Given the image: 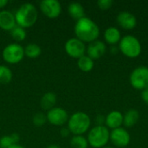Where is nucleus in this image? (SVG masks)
Instances as JSON below:
<instances>
[{"mask_svg": "<svg viewBox=\"0 0 148 148\" xmlns=\"http://www.w3.org/2000/svg\"><path fill=\"white\" fill-rule=\"evenodd\" d=\"M75 33L76 38L82 42H92L97 40L100 35V29L98 25L88 17H82L76 21L75 25Z\"/></svg>", "mask_w": 148, "mask_h": 148, "instance_id": "nucleus-1", "label": "nucleus"}, {"mask_svg": "<svg viewBox=\"0 0 148 148\" xmlns=\"http://www.w3.org/2000/svg\"><path fill=\"white\" fill-rule=\"evenodd\" d=\"M38 17L36 8L29 3L22 4L15 13V18L17 26L23 29L33 26Z\"/></svg>", "mask_w": 148, "mask_h": 148, "instance_id": "nucleus-2", "label": "nucleus"}, {"mask_svg": "<svg viewBox=\"0 0 148 148\" xmlns=\"http://www.w3.org/2000/svg\"><path fill=\"white\" fill-rule=\"evenodd\" d=\"M91 124L89 116L83 112L73 114L68 121V128L75 135H82L86 133Z\"/></svg>", "mask_w": 148, "mask_h": 148, "instance_id": "nucleus-3", "label": "nucleus"}, {"mask_svg": "<svg viewBox=\"0 0 148 148\" xmlns=\"http://www.w3.org/2000/svg\"><path fill=\"white\" fill-rule=\"evenodd\" d=\"M88 142L94 148H102L110 140V132L105 126H95L88 134Z\"/></svg>", "mask_w": 148, "mask_h": 148, "instance_id": "nucleus-4", "label": "nucleus"}, {"mask_svg": "<svg viewBox=\"0 0 148 148\" xmlns=\"http://www.w3.org/2000/svg\"><path fill=\"white\" fill-rule=\"evenodd\" d=\"M120 50L129 58L138 57L141 53V44L138 38L134 36H125L119 42Z\"/></svg>", "mask_w": 148, "mask_h": 148, "instance_id": "nucleus-5", "label": "nucleus"}, {"mask_svg": "<svg viewBox=\"0 0 148 148\" xmlns=\"http://www.w3.org/2000/svg\"><path fill=\"white\" fill-rule=\"evenodd\" d=\"M130 83L135 89L144 90L148 88V68L140 66L133 70L130 75Z\"/></svg>", "mask_w": 148, "mask_h": 148, "instance_id": "nucleus-6", "label": "nucleus"}, {"mask_svg": "<svg viewBox=\"0 0 148 148\" xmlns=\"http://www.w3.org/2000/svg\"><path fill=\"white\" fill-rule=\"evenodd\" d=\"M24 57V49L18 43H10L3 50V60L10 64H16Z\"/></svg>", "mask_w": 148, "mask_h": 148, "instance_id": "nucleus-7", "label": "nucleus"}, {"mask_svg": "<svg viewBox=\"0 0 148 148\" xmlns=\"http://www.w3.org/2000/svg\"><path fill=\"white\" fill-rule=\"evenodd\" d=\"M65 51L70 57L79 59L85 55L86 46L84 42L78 38H70L65 43Z\"/></svg>", "mask_w": 148, "mask_h": 148, "instance_id": "nucleus-8", "label": "nucleus"}, {"mask_svg": "<svg viewBox=\"0 0 148 148\" xmlns=\"http://www.w3.org/2000/svg\"><path fill=\"white\" fill-rule=\"evenodd\" d=\"M46 116H47V121L50 124L57 127L63 126L69 121V114L67 111L58 107L53 108L52 109L49 110Z\"/></svg>", "mask_w": 148, "mask_h": 148, "instance_id": "nucleus-9", "label": "nucleus"}, {"mask_svg": "<svg viewBox=\"0 0 148 148\" xmlns=\"http://www.w3.org/2000/svg\"><path fill=\"white\" fill-rule=\"evenodd\" d=\"M40 9L49 18H56L60 16L62 6L57 0H43L40 3Z\"/></svg>", "mask_w": 148, "mask_h": 148, "instance_id": "nucleus-10", "label": "nucleus"}, {"mask_svg": "<svg viewBox=\"0 0 148 148\" xmlns=\"http://www.w3.org/2000/svg\"><path fill=\"white\" fill-rule=\"evenodd\" d=\"M110 140L112 143L118 147H125L130 142V134L122 127L114 129L110 133Z\"/></svg>", "mask_w": 148, "mask_h": 148, "instance_id": "nucleus-11", "label": "nucleus"}, {"mask_svg": "<svg viewBox=\"0 0 148 148\" xmlns=\"http://www.w3.org/2000/svg\"><path fill=\"white\" fill-rule=\"evenodd\" d=\"M16 26L15 15L10 10L0 11V29L5 31H11Z\"/></svg>", "mask_w": 148, "mask_h": 148, "instance_id": "nucleus-12", "label": "nucleus"}, {"mask_svg": "<svg viewBox=\"0 0 148 148\" xmlns=\"http://www.w3.org/2000/svg\"><path fill=\"white\" fill-rule=\"evenodd\" d=\"M88 56H89L93 60H96L101 58L106 52V45L101 41H95L89 43L87 49Z\"/></svg>", "mask_w": 148, "mask_h": 148, "instance_id": "nucleus-13", "label": "nucleus"}, {"mask_svg": "<svg viewBox=\"0 0 148 148\" xmlns=\"http://www.w3.org/2000/svg\"><path fill=\"white\" fill-rule=\"evenodd\" d=\"M118 24L125 29H133L137 24V19L134 15L128 11L120 12L117 16Z\"/></svg>", "mask_w": 148, "mask_h": 148, "instance_id": "nucleus-14", "label": "nucleus"}, {"mask_svg": "<svg viewBox=\"0 0 148 148\" xmlns=\"http://www.w3.org/2000/svg\"><path fill=\"white\" fill-rule=\"evenodd\" d=\"M105 124L107 127L116 129L121 127L123 124V114L120 111H112L105 118Z\"/></svg>", "mask_w": 148, "mask_h": 148, "instance_id": "nucleus-15", "label": "nucleus"}, {"mask_svg": "<svg viewBox=\"0 0 148 148\" xmlns=\"http://www.w3.org/2000/svg\"><path fill=\"white\" fill-rule=\"evenodd\" d=\"M104 38H105V41L108 44L114 45V44L120 42V41L121 39V32L117 28L109 27L104 32Z\"/></svg>", "mask_w": 148, "mask_h": 148, "instance_id": "nucleus-16", "label": "nucleus"}, {"mask_svg": "<svg viewBox=\"0 0 148 148\" xmlns=\"http://www.w3.org/2000/svg\"><path fill=\"white\" fill-rule=\"evenodd\" d=\"M68 12H69V15L72 18L75 19L76 21L84 17V13H85L83 6L80 3H77V2H72L69 4Z\"/></svg>", "mask_w": 148, "mask_h": 148, "instance_id": "nucleus-17", "label": "nucleus"}, {"mask_svg": "<svg viewBox=\"0 0 148 148\" xmlns=\"http://www.w3.org/2000/svg\"><path fill=\"white\" fill-rule=\"evenodd\" d=\"M56 102V95L53 92L45 93L40 101V106L43 110H50L55 108V104Z\"/></svg>", "mask_w": 148, "mask_h": 148, "instance_id": "nucleus-18", "label": "nucleus"}, {"mask_svg": "<svg viewBox=\"0 0 148 148\" xmlns=\"http://www.w3.org/2000/svg\"><path fill=\"white\" fill-rule=\"evenodd\" d=\"M139 118V112L136 109H130L123 115V124L126 127H132L137 123Z\"/></svg>", "mask_w": 148, "mask_h": 148, "instance_id": "nucleus-19", "label": "nucleus"}, {"mask_svg": "<svg viewBox=\"0 0 148 148\" xmlns=\"http://www.w3.org/2000/svg\"><path fill=\"white\" fill-rule=\"evenodd\" d=\"M77 66L82 72H90L95 66L94 60L88 56H83L80 57L77 61Z\"/></svg>", "mask_w": 148, "mask_h": 148, "instance_id": "nucleus-20", "label": "nucleus"}, {"mask_svg": "<svg viewBox=\"0 0 148 148\" xmlns=\"http://www.w3.org/2000/svg\"><path fill=\"white\" fill-rule=\"evenodd\" d=\"M19 135L16 133L10 135H4L0 138V148H9L13 145L18 144Z\"/></svg>", "mask_w": 148, "mask_h": 148, "instance_id": "nucleus-21", "label": "nucleus"}, {"mask_svg": "<svg viewBox=\"0 0 148 148\" xmlns=\"http://www.w3.org/2000/svg\"><path fill=\"white\" fill-rule=\"evenodd\" d=\"M23 49H24V56H26L27 57L31 58V59L37 58L42 53L41 47L36 43H29Z\"/></svg>", "mask_w": 148, "mask_h": 148, "instance_id": "nucleus-22", "label": "nucleus"}, {"mask_svg": "<svg viewBox=\"0 0 148 148\" xmlns=\"http://www.w3.org/2000/svg\"><path fill=\"white\" fill-rule=\"evenodd\" d=\"M13 77L12 71L5 65H0V84H8Z\"/></svg>", "mask_w": 148, "mask_h": 148, "instance_id": "nucleus-23", "label": "nucleus"}, {"mask_svg": "<svg viewBox=\"0 0 148 148\" xmlns=\"http://www.w3.org/2000/svg\"><path fill=\"white\" fill-rule=\"evenodd\" d=\"M70 146L72 148H88V140L82 135H75L70 140Z\"/></svg>", "mask_w": 148, "mask_h": 148, "instance_id": "nucleus-24", "label": "nucleus"}, {"mask_svg": "<svg viewBox=\"0 0 148 148\" xmlns=\"http://www.w3.org/2000/svg\"><path fill=\"white\" fill-rule=\"evenodd\" d=\"M10 36L16 42H23L26 38V31L23 28L20 26H16L11 31Z\"/></svg>", "mask_w": 148, "mask_h": 148, "instance_id": "nucleus-25", "label": "nucleus"}, {"mask_svg": "<svg viewBox=\"0 0 148 148\" xmlns=\"http://www.w3.org/2000/svg\"><path fill=\"white\" fill-rule=\"evenodd\" d=\"M47 121V116L42 113H37L33 116L32 122L36 127H42Z\"/></svg>", "mask_w": 148, "mask_h": 148, "instance_id": "nucleus-26", "label": "nucleus"}, {"mask_svg": "<svg viewBox=\"0 0 148 148\" xmlns=\"http://www.w3.org/2000/svg\"><path fill=\"white\" fill-rule=\"evenodd\" d=\"M113 4L112 0H99L97 2V5L101 10H108L111 8Z\"/></svg>", "mask_w": 148, "mask_h": 148, "instance_id": "nucleus-27", "label": "nucleus"}, {"mask_svg": "<svg viewBox=\"0 0 148 148\" xmlns=\"http://www.w3.org/2000/svg\"><path fill=\"white\" fill-rule=\"evenodd\" d=\"M141 99L143 100V101L145 103L148 104V88H145L144 90H142V92H141Z\"/></svg>", "mask_w": 148, "mask_h": 148, "instance_id": "nucleus-28", "label": "nucleus"}, {"mask_svg": "<svg viewBox=\"0 0 148 148\" xmlns=\"http://www.w3.org/2000/svg\"><path fill=\"white\" fill-rule=\"evenodd\" d=\"M69 134H70V131H69V129L68 127H62V128L61 129L60 134H61L62 137L66 138V137H68V136L69 135Z\"/></svg>", "mask_w": 148, "mask_h": 148, "instance_id": "nucleus-29", "label": "nucleus"}, {"mask_svg": "<svg viewBox=\"0 0 148 148\" xmlns=\"http://www.w3.org/2000/svg\"><path fill=\"white\" fill-rule=\"evenodd\" d=\"M96 121H97V126H102L103 123H105V118L102 115H99L96 117Z\"/></svg>", "mask_w": 148, "mask_h": 148, "instance_id": "nucleus-30", "label": "nucleus"}, {"mask_svg": "<svg viewBox=\"0 0 148 148\" xmlns=\"http://www.w3.org/2000/svg\"><path fill=\"white\" fill-rule=\"evenodd\" d=\"M8 3L7 0H0V9H3V7H5Z\"/></svg>", "mask_w": 148, "mask_h": 148, "instance_id": "nucleus-31", "label": "nucleus"}, {"mask_svg": "<svg viewBox=\"0 0 148 148\" xmlns=\"http://www.w3.org/2000/svg\"><path fill=\"white\" fill-rule=\"evenodd\" d=\"M9 148H24L23 146H21V145H19V144H16V145H13V146H11Z\"/></svg>", "mask_w": 148, "mask_h": 148, "instance_id": "nucleus-32", "label": "nucleus"}, {"mask_svg": "<svg viewBox=\"0 0 148 148\" xmlns=\"http://www.w3.org/2000/svg\"><path fill=\"white\" fill-rule=\"evenodd\" d=\"M46 148H60L58 145H56V144H52V145H49Z\"/></svg>", "mask_w": 148, "mask_h": 148, "instance_id": "nucleus-33", "label": "nucleus"}, {"mask_svg": "<svg viewBox=\"0 0 148 148\" xmlns=\"http://www.w3.org/2000/svg\"><path fill=\"white\" fill-rule=\"evenodd\" d=\"M102 148H112V147H102Z\"/></svg>", "mask_w": 148, "mask_h": 148, "instance_id": "nucleus-34", "label": "nucleus"}]
</instances>
